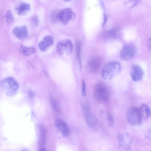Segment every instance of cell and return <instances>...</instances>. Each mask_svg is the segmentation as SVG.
<instances>
[{
  "label": "cell",
  "instance_id": "cell-1",
  "mask_svg": "<svg viewBox=\"0 0 151 151\" xmlns=\"http://www.w3.org/2000/svg\"><path fill=\"white\" fill-rule=\"evenodd\" d=\"M93 92L94 98L98 102L100 103L107 102L110 96L109 88L106 84L102 82H99L95 85Z\"/></svg>",
  "mask_w": 151,
  "mask_h": 151
},
{
  "label": "cell",
  "instance_id": "cell-2",
  "mask_svg": "<svg viewBox=\"0 0 151 151\" xmlns=\"http://www.w3.org/2000/svg\"><path fill=\"white\" fill-rule=\"evenodd\" d=\"M121 70V65L118 62L111 61L103 67L101 73V76L105 80L111 79L119 74Z\"/></svg>",
  "mask_w": 151,
  "mask_h": 151
},
{
  "label": "cell",
  "instance_id": "cell-3",
  "mask_svg": "<svg viewBox=\"0 0 151 151\" xmlns=\"http://www.w3.org/2000/svg\"><path fill=\"white\" fill-rule=\"evenodd\" d=\"M1 86L3 90L7 96H13L18 91V84L12 78H5L1 82Z\"/></svg>",
  "mask_w": 151,
  "mask_h": 151
},
{
  "label": "cell",
  "instance_id": "cell-4",
  "mask_svg": "<svg viewBox=\"0 0 151 151\" xmlns=\"http://www.w3.org/2000/svg\"><path fill=\"white\" fill-rule=\"evenodd\" d=\"M82 113L88 126L90 128H93L97 124L98 120L96 117L91 111L90 106L86 102L81 104Z\"/></svg>",
  "mask_w": 151,
  "mask_h": 151
},
{
  "label": "cell",
  "instance_id": "cell-5",
  "mask_svg": "<svg viewBox=\"0 0 151 151\" xmlns=\"http://www.w3.org/2000/svg\"><path fill=\"white\" fill-rule=\"evenodd\" d=\"M127 119L128 123L131 125H140L142 117L139 109L135 107L130 108L127 113Z\"/></svg>",
  "mask_w": 151,
  "mask_h": 151
},
{
  "label": "cell",
  "instance_id": "cell-6",
  "mask_svg": "<svg viewBox=\"0 0 151 151\" xmlns=\"http://www.w3.org/2000/svg\"><path fill=\"white\" fill-rule=\"evenodd\" d=\"M57 19L63 24H65L70 20H74L75 14L69 8L62 9L57 13Z\"/></svg>",
  "mask_w": 151,
  "mask_h": 151
},
{
  "label": "cell",
  "instance_id": "cell-7",
  "mask_svg": "<svg viewBox=\"0 0 151 151\" xmlns=\"http://www.w3.org/2000/svg\"><path fill=\"white\" fill-rule=\"evenodd\" d=\"M73 49V45L71 41L68 39H66L58 42L56 46V50L59 55H69L72 53Z\"/></svg>",
  "mask_w": 151,
  "mask_h": 151
},
{
  "label": "cell",
  "instance_id": "cell-8",
  "mask_svg": "<svg viewBox=\"0 0 151 151\" xmlns=\"http://www.w3.org/2000/svg\"><path fill=\"white\" fill-rule=\"evenodd\" d=\"M137 51L136 46L130 44L124 46L120 55V59L124 61H128L136 55Z\"/></svg>",
  "mask_w": 151,
  "mask_h": 151
},
{
  "label": "cell",
  "instance_id": "cell-9",
  "mask_svg": "<svg viewBox=\"0 0 151 151\" xmlns=\"http://www.w3.org/2000/svg\"><path fill=\"white\" fill-rule=\"evenodd\" d=\"M118 139L120 145L126 150H129L131 147L132 139L128 133H120L118 136Z\"/></svg>",
  "mask_w": 151,
  "mask_h": 151
},
{
  "label": "cell",
  "instance_id": "cell-10",
  "mask_svg": "<svg viewBox=\"0 0 151 151\" xmlns=\"http://www.w3.org/2000/svg\"><path fill=\"white\" fill-rule=\"evenodd\" d=\"M102 63V60L99 56L93 57L88 63V69L91 72L95 73L100 70Z\"/></svg>",
  "mask_w": 151,
  "mask_h": 151
},
{
  "label": "cell",
  "instance_id": "cell-11",
  "mask_svg": "<svg viewBox=\"0 0 151 151\" xmlns=\"http://www.w3.org/2000/svg\"><path fill=\"white\" fill-rule=\"evenodd\" d=\"M55 125L65 137H68L70 133V130L67 123L63 119L58 118L55 122Z\"/></svg>",
  "mask_w": 151,
  "mask_h": 151
},
{
  "label": "cell",
  "instance_id": "cell-12",
  "mask_svg": "<svg viewBox=\"0 0 151 151\" xmlns=\"http://www.w3.org/2000/svg\"><path fill=\"white\" fill-rule=\"evenodd\" d=\"M143 75V71L140 66L137 65H133L132 66L130 76L134 81H141Z\"/></svg>",
  "mask_w": 151,
  "mask_h": 151
},
{
  "label": "cell",
  "instance_id": "cell-13",
  "mask_svg": "<svg viewBox=\"0 0 151 151\" xmlns=\"http://www.w3.org/2000/svg\"><path fill=\"white\" fill-rule=\"evenodd\" d=\"M13 32L16 37L21 40L24 39L27 35V28L25 26L15 27L13 29Z\"/></svg>",
  "mask_w": 151,
  "mask_h": 151
},
{
  "label": "cell",
  "instance_id": "cell-14",
  "mask_svg": "<svg viewBox=\"0 0 151 151\" xmlns=\"http://www.w3.org/2000/svg\"><path fill=\"white\" fill-rule=\"evenodd\" d=\"M53 42L54 38L53 36L51 35H47L39 43L38 47L41 51H45Z\"/></svg>",
  "mask_w": 151,
  "mask_h": 151
},
{
  "label": "cell",
  "instance_id": "cell-15",
  "mask_svg": "<svg viewBox=\"0 0 151 151\" xmlns=\"http://www.w3.org/2000/svg\"><path fill=\"white\" fill-rule=\"evenodd\" d=\"M29 4L23 2L19 3L15 8L17 13L19 15H23L26 14L30 9Z\"/></svg>",
  "mask_w": 151,
  "mask_h": 151
},
{
  "label": "cell",
  "instance_id": "cell-16",
  "mask_svg": "<svg viewBox=\"0 0 151 151\" xmlns=\"http://www.w3.org/2000/svg\"><path fill=\"white\" fill-rule=\"evenodd\" d=\"M40 137L39 141V146L41 148H43L46 142V130L45 127L42 124L39 126Z\"/></svg>",
  "mask_w": 151,
  "mask_h": 151
},
{
  "label": "cell",
  "instance_id": "cell-17",
  "mask_svg": "<svg viewBox=\"0 0 151 151\" xmlns=\"http://www.w3.org/2000/svg\"><path fill=\"white\" fill-rule=\"evenodd\" d=\"M142 118L147 119L151 116V111L149 106L146 104H142L139 109Z\"/></svg>",
  "mask_w": 151,
  "mask_h": 151
},
{
  "label": "cell",
  "instance_id": "cell-18",
  "mask_svg": "<svg viewBox=\"0 0 151 151\" xmlns=\"http://www.w3.org/2000/svg\"><path fill=\"white\" fill-rule=\"evenodd\" d=\"M101 114L105 118L109 126L112 127L114 124V120L112 114L106 110H102L100 112Z\"/></svg>",
  "mask_w": 151,
  "mask_h": 151
},
{
  "label": "cell",
  "instance_id": "cell-19",
  "mask_svg": "<svg viewBox=\"0 0 151 151\" xmlns=\"http://www.w3.org/2000/svg\"><path fill=\"white\" fill-rule=\"evenodd\" d=\"M19 51L21 53L26 56H29L36 52V49L33 47H26L22 45H21Z\"/></svg>",
  "mask_w": 151,
  "mask_h": 151
},
{
  "label": "cell",
  "instance_id": "cell-20",
  "mask_svg": "<svg viewBox=\"0 0 151 151\" xmlns=\"http://www.w3.org/2000/svg\"><path fill=\"white\" fill-rule=\"evenodd\" d=\"M119 32V30L117 28H113L105 33L104 36V38L107 39H114L117 37Z\"/></svg>",
  "mask_w": 151,
  "mask_h": 151
},
{
  "label": "cell",
  "instance_id": "cell-21",
  "mask_svg": "<svg viewBox=\"0 0 151 151\" xmlns=\"http://www.w3.org/2000/svg\"><path fill=\"white\" fill-rule=\"evenodd\" d=\"M76 52L77 58L80 67L82 68L81 58V42L80 40L76 41Z\"/></svg>",
  "mask_w": 151,
  "mask_h": 151
},
{
  "label": "cell",
  "instance_id": "cell-22",
  "mask_svg": "<svg viewBox=\"0 0 151 151\" xmlns=\"http://www.w3.org/2000/svg\"><path fill=\"white\" fill-rule=\"evenodd\" d=\"M5 17L7 23L8 24L11 23L13 21V16L10 10H8L6 12Z\"/></svg>",
  "mask_w": 151,
  "mask_h": 151
},
{
  "label": "cell",
  "instance_id": "cell-23",
  "mask_svg": "<svg viewBox=\"0 0 151 151\" xmlns=\"http://www.w3.org/2000/svg\"><path fill=\"white\" fill-rule=\"evenodd\" d=\"M139 1L137 0L128 1L126 2L125 4L128 7L131 8L137 5Z\"/></svg>",
  "mask_w": 151,
  "mask_h": 151
},
{
  "label": "cell",
  "instance_id": "cell-24",
  "mask_svg": "<svg viewBox=\"0 0 151 151\" xmlns=\"http://www.w3.org/2000/svg\"><path fill=\"white\" fill-rule=\"evenodd\" d=\"M51 103L54 109L57 112H60V110L58 104L55 100L53 98H51Z\"/></svg>",
  "mask_w": 151,
  "mask_h": 151
},
{
  "label": "cell",
  "instance_id": "cell-25",
  "mask_svg": "<svg viewBox=\"0 0 151 151\" xmlns=\"http://www.w3.org/2000/svg\"><path fill=\"white\" fill-rule=\"evenodd\" d=\"M81 95L83 97L86 98V84L85 80L83 79L82 81Z\"/></svg>",
  "mask_w": 151,
  "mask_h": 151
},
{
  "label": "cell",
  "instance_id": "cell-26",
  "mask_svg": "<svg viewBox=\"0 0 151 151\" xmlns=\"http://www.w3.org/2000/svg\"><path fill=\"white\" fill-rule=\"evenodd\" d=\"M147 46L149 51L151 52V38L148 39L147 40Z\"/></svg>",
  "mask_w": 151,
  "mask_h": 151
},
{
  "label": "cell",
  "instance_id": "cell-27",
  "mask_svg": "<svg viewBox=\"0 0 151 151\" xmlns=\"http://www.w3.org/2000/svg\"><path fill=\"white\" fill-rule=\"evenodd\" d=\"M32 21H33L34 24L35 25L37 24H38V19L37 16H36L32 19Z\"/></svg>",
  "mask_w": 151,
  "mask_h": 151
},
{
  "label": "cell",
  "instance_id": "cell-28",
  "mask_svg": "<svg viewBox=\"0 0 151 151\" xmlns=\"http://www.w3.org/2000/svg\"><path fill=\"white\" fill-rule=\"evenodd\" d=\"M146 137L151 139V131L150 130H149L147 131V133L146 134Z\"/></svg>",
  "mask_w": 151,
  "mask_h": 151
},
{
  "label": "cell",
  "instance_id": "cell-29",
  "mask_svg": "<svg viewBox=\"0 0 151 151\" xmlns=\"http://www.w3.org/2000/svg\"><path fill=\"white\" fill-rule=\"evenodd\" d=\"M38 151H47L45 149L43 148H40Z\"/></svg>",
  "mask_w": 151,
  "mask_h": 151
},
{
  "label": "cell",
  "instance_id": "cell-30",
  "mask_svg": "<svg viewBox=\"0 0 151 151\" xmlns=\"http://www.w3.org/2000/svg\"><path fill=\"white\" fill-rule=\"evenodd\" d=\"M20 151H29L28 150L26 149H24L21 150Z\"/></svg>",
  "mask_w": 151,
  "mask_h": 151
}]
</instances>
